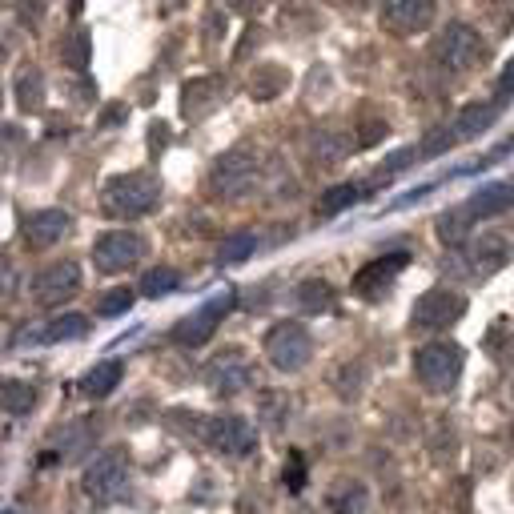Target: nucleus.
Here are the masks:
<instances>
[{"instance_id":"f8f14e48","label":"nucleus","mask_w":514,"mask_h":514,"mask_svg":"<svg viewBox=\"0 0 514 514\" xmlns=\"http://www.w3.org/2000/svg\"><path fill=\"white\" fill-rule=\"evenodd\" d=\"M438 0H386L382 5V29L394 37H418L434 25Z\"/></svg>"},{"instance_id":"a878e982","label":"nucleus","mask_w":514,"mask_h":514,"mask_svg":"<svg viewBox=\"0 0 514 514\" xmlns=\"http://www.w3.org/2000/svg\"><path fill=\"white\" fill-rule=\"evenodd\" d=\"M482 346H486V354L498 362V366H510V354H514V330H510V322H494L486 334H482Z\"/></svg>"},{"instance_id":"a211bd4d","label":"nucleus","mask_w":514,"mask_h":514,"mask_svg":"<svg viewBox=\"0 0 514 514\" xmlns=\"http://www.w3.org/2000/svg\"><path fill=\"white\" fill-rule=\"evenodd\" d=\"M249 366H245V358L237 354V350H225V354H217L209 366H205V382L217 390V394H237V390H245L249 386Z\"/></svg>"},{"instance_id":"72a5a7b5","label":"nucleus","mask_w":514,"mask_h":514,"mask_svg":"<svg viewBox=\"0 0 514 514\" xmlns=\"http://www.w3.org/2000/svg\"><path fill=\"white\" fill-rule=\"evenodd\" d=\"M65 65L73 73H85L89 69V33L85 29H73L69 41H65Z\"/></svg>"},{"instance_id":"aec40b11","label":"nucleus","mask_w":514,"mask_h":514,"mask_svg":"<svg viewBox=\"0 0 514 514\" xmlns=\"http://www.w3.org/2000/svg\"><path fill=\"white\" fill-rule=\"evenodd\" d=\"M350 149H354V141L342 129H314L310 133V161H318V165H338V161H346Z\"/></svg>"},{"instance_id":"4be33fe9","label":"nucleus","mask_w":514,"mask_h":514,"mask_svg":"<svg viewBox=\"0 0 514 514\" xmlns=\"http://www.w3.org/2000/svg\"><path fill=\"white\" fill-rule=\"evenodd\" d=\"M121 378H125V366H121L117 358H109V362L93 366V370L81 378V394H85V398H109V394L121 386Z\"/></svg>"},{"instance_id":"f704fd0d","label":"nucleus","mask_w":514,"mask_h":514,"mask_svg":"<svg viewBox=\"0 0 514 514\" xmlns=\"http://www.w3.org/2000/svg\"><path fill=\"white\" fill-rule=\"evenodd\" d=\"M125 310H133V290H109V294H101V302H97V314L101 318H121Z\"/></svg>"},{"instance_id":"f257e3e1","label":"nucleus","mask_w":514,"mask_h":514,"mask_svg":"<svg viewBox=\"0 0 514 514\" xmlns=\"http://www.w3.org/2000/svg\"><path fill=\"white\" fill-rule=\"evenodd\" d=\"M157 205H161V181L153 173H145V169L109 177L105 189H101V209L109 217H117V221H141Z\"/></svg>"},{"instance_id":"2eb2a0df","label":"nucleus","mask_w":514,"mask_h":514,"mask_svg":"<svg viewBox=\"0 0 514 514\" xmlns=\"http://www.w3.org/2000/svg\"><path fill=\"white\" fill-rule=\"evenodd\" d=\"M410 266V253H386V257H374L370 266H362L358 274H354V294L358 298H366V302H378L390 286H394V278L402 274Z\"/></svg>"},{"instance_id":"f3484780","label":"nucleus","mask_w":514,"mask_h":514,"mask_svg":"<svg viewBox=\"0 0 514 514\" xmlns=\"http://www.w3.org/2000/svg\"><path fill=\"white\" fill-rule=\"evenodd\" d=\"M221 101H225V81L221 77H197V81H189L181 89V113H185V121L209 117Z\"/></svg>"},{"instance_id":"e433bc0d","label":"nucleus","mask_w":514,"mask_h":514,"mask_svg":"<svg viewBox=\"0 0 514 514\" xmlns=\"http://www.w3.org/2000/svg\"><path fill=\"white\" fill-rule=\"evenodd\" d=\"M161 145H169V129H165V125H153V153H157Z\"/></svg>"},{"instance_id":"0eeeda50","label":"nucleus","mask_w":514,"mask_h":514,"mask_svg":"<svg viewBox=\"0 0 514 514\" xmlns=\"http://www.w3.org/2000/svg\"><path fill=\"white\" fill-rule=\"evenodd\" d=\"M257 177H262V161H257V153L229 149L209 169V193L213 197H245L257 185Z\"/></svg>"},{"instance_id":"20e7f679","label":"nucleus","mask_w":514,"mask_h":514,"mask_svg":"<svg viewBox=\"0 0 514 514\" xmlns=\"http://www.w3.org/2000/svg\"><path fill=\"white\" fill-rule=\"evenodd\" d=\"M262 346H266V358H270V366L278 374H298L314 358V338H310V330L302 322H278V326H270Z\"/></svg>"},{"instance_id":"1a4fd4ad","label":"nucleus","mask_w":514,"mask_h":514,"mask_svg":"<svg viewBox=\"0 0 514 514\" xmlns=\"http://www.w3.org/2000/svg\"><path fill=\"white\" fill-rule=\"evenodd\" d=\"M145 257V237L133 229H109L93 241V266L101 274H125Z\"/></svg>"},{"instance_id":"2f4dec72","label":"nucleus","mask_w":514,"mask_h":514,"mask_svg":"<svg viewBox=\"0 0 514 514\" xmlns=\"http://www.w3.org/2000/svg\"><path fill=\"white\" fill-rule=\"evenodd\" d=\"M145 298H165V294H173V290H181V274L177 270H165V266H157V270H149L145 278H141V286H137Z\"/></svg>"},{"instance_id":"cd10ccee","label":"nucleus","mask_w":514,"mask_h":514,"mask_svg":"<svg viewBox=\"0 0 514 514\" xmlns=\"http://www.w3.org/2000/svg\"><path fill=\"white\" fill-rule=\"evenodd\" d=\"M253 253H257V237L253 233H229L221 241V249H217V262L221 266H241V262H249Z\"/></svg>"},{"instance_id":"6ab92c4d","label":"nucleus","mask_w":514,"mask_h":514,"mask_svg":"<svg viewBox=\"0 0 514 514\" xmlns=\"http://www.w3.org/2000/svg\"><path fill=\"white\" fill-rule=\"evenodd\" d=\"M510 201H514V189H510V185H482L478 193H470V197L462 201V209L470 213V221H486V217L506 213Z\"/></svg>"},{"instance_id":"f03ea898","label":"nucleus","mask_w":514,"mask_h":514,"mask_svg":"<svg viewBox=\"0 0 514 514\" xmlns=\"http://www.w3.org/2000/svg\"><path fill=\"white\" fill-rule=\"evenodd\" d=\"M482 57H486V41H482V33H478L474 25H466V21L442 25V33L430 41V61H434V69H438L442 77H450V81L474 73Z\"/></svg>"},{"instance_id":"b1692460","label":"nucleus","mask_w":514,"mask_h":514,"mask_svg":"<svg viewBox=\"0 0 514 514\" xmlns=\"http://www.w3.org/2000/svg\"><path fill=\"white\" fill-rule=\"evenodd\" d=\"M334 286L326 282V278H306V282H298V290H294V306L302 310V314H322V310H330L334 306Z\"/></svg>"},{"instance_id":"c9c22d12","label":"nucleus","mask_w":514,"mask_h":514,"mask_svg":"<svg viewBox=\"0 0 514 514\" xmlns=\"http://www.w3.org/2000/svg\"><path fill=\"white\" fill-rule=\"evenodd\" d=\"M510 97H514V57L498 73V101H510Z\"/></svg>"},{"instance_id":"ddd939ff","label":"nucleus","mask_w":514,"mask_h":514,"mask_svg":"<svg viewBox=\"0 0 514 514\" xmlns=\"http://www.w3.org/2000/svg\"><path fill=\"white\" fill-rule=\"evenodd\" d=\"M201 438H205L217 454H225V458H245V454L253 450V442H257L253 426H249L245 418H237V414H217V418H209V422L201 426Z\"/></svg>"},{"instance_id":"ea45409f","label":"nucleus","mask_w":514,"mask_h":514,"mask_svg":"<svg viewBox=\"0 0 514 514\" xmlns=\"http://www.w3.org/2000/svg\"><path fill=\"white\" fill-rule=\"evenodd\" d=\"M5 514H17V510H5Z\"/></svg>"},{"instance_id":"bb28decb","label":"nucleus","mask_w":514,"mask_h":514,"mask_svg":"<svg viewBox=\"0 0 514 514\" xmlns=\"http://www.w3.org/2000/svg\"><path fill=\"white\" fill-rule=\"evenodd\" d=\"M286 73L278 69V65H262L253 73V81H249V93H253V101H274L282 89H286Z\"/></svg>"},{"instance_id":"412c9836","label":"nucleus","mask_w":514,"mask_h":514,"mask_svg":"<svg viewBox=\"0 0 514 514\" xmlns=\"http://www.w3.org/2000/svg\"><path fill=\"white\" fill-rule=\"evenodd\" d=\"M13 97H17V109H21V113H37V109L45 105V77H41L37 65L17 69V77H13Z\"/></svg>"},{"instance_id":"423d86ee","label":"nucleus","mask_w":514,"mask_h":514,"mask_svg":"<svg viewBox=\"0 0 514 514\" xmlns=\"http://www.w3.org/2000/svg\"><path fill=\"white\" fill-rule=\"evenodd\" d=\"M466 294L462 290H450V286H434V290H426L418 302H414V310H410V326L418 330V334H442V330H450V326H458V318L466 314Z\"/></svg>"},{"instance_id":"5701e85b","label":"nucleus","mask_w":514,"mask_h":514,"mask_svg":"<svg viewBox=\"0 0 514 514\" xmlns=\"http://www.w3.org/2000/svg\"><path fill=\"white\" fill-rule=\"evenodd\" d=\"M93 442H97V430H93V422H73L69 430H61V438L53 442V458H61V462H77L85 450H93Z\"/></svg>"},{"instance_id":"7ed1b4c3","label":"nucleus","mask_w":514,"mask_h":514,"mask_svg":"<svg viewBox=\"0 0 514 514\" xmlns=\"http://www.w3.org/2000/svg\"><path fill=\"white\" fill-rule=\"evenodd\" d=\"M494 121H498V105H466V109H458V117H454L450 125L434 129V133L414 149V157H438V153H446V149H454V145H466V141L482 137Z\"/></svg>"},{"instance_id":"39448f33","label":"nucleus","mask_w":514,"mask_h":514,"mask_svg":"<svg viewBox=\"0 0 514 514\" xmlns=\"http://www.w3.org/2000/svg\"><path fill=\"white\" fill-rule=\"evenodd\" d=\"M414 374L426 394H450L462 374V346L458 342H430L414 354Z\"/></svg>"},{"instance_id":"58836bf2","label":"nucleus","mask_w":514,"mask_h":514,"mask_svg":"<svg viewBox=\"0 0 514 514\" xmlns=\"http://www.w3.org/2000/svg\"><path fill=\"white\" fill-rule=\"evenodd\" d=\"M125 117V109H109L105 117H101V125H113V121H121Z\"/></svg>"},{"instance_id":"dca6fc26","label":"nucleus","mask_w":514,"mask_h":514,"mask_svg":"<svg viewBox=\"0 0 514 514\" xmlns=\"http://www.w3.org/2000/svg\"><path fill=\"white\" fill-rule=\"evenodd\" d=\"M73 229V217L65 209H37L25 221V245L29 249H53Z\"/></svg>"},{"instance_id":"393cba45","label":"nucleus","mask_w":514,"mask_h":514,"mask_svg":"<svg viewBox=\"0 0 514 514\" xmlns=\"http://www.w3.org/2000/svg\"><path fill=\"white\" fill-rule=\"evenodd\" d=\"M89 334V318L85 314H61V318H53L37 338L41 342H77V338H85Z\"/></svg>"},{"instance_id":"c756f323","label":"nucleus","mask_w":514,"mask_h":514,"mask_svg":"<svg viewBox=\"0 0 514 514\" xmlns=\"http://www.w3.org/2000/svg\"><path fill=\"white\" fill-rule=\"evenodd\" d=\"M470 213L458 205V209H446L442 217H438V237H442V245H462L466 241V233H470Z\"/></svg>"},{"instance_id":"c85d7f7f","label":"nucleus","mask_w":514,"mask_h":514,"mask_svg":"<svg viewBox=\"0 0 514 514\" xmlns=\"http://www.w3.org/2000/svg\"><path fill=\"white\" fill-rule=\"evenodd\" d=\"M334 386H338V398H346V402H354L362 390H366V366L358 362V358H350V362H342L338 370H334Z\"/></svg>"},{"instance_id":"4468645a","label":"nucleus","mask_w":514,"mask_h":514,"mask_svg":"<svg viewBox=\"0 0 514 514\" xmlns=\"http://www.w3.org/2000/svg\"><path fill=\"white\" fill-rule=\"evenodd\" d=\"M33 302L37 306H61L81 290V266L77 262H53L33 278Z\"/></svg>"},{"instance_id":"9b49d317","label":"nucleus","mask_w":514,"mask_h":514,"mask_svg":"<svg viewBox=\"0 0 514 514\" xmlns=\"http://www.w3.org/2000/svg\"><path fill=\"white\" fill-rule=\"evenodd\" d=\"M506 262H510V241H506L502 233H482V237H474L470 245H462V253H458V266H462L474 282L494 278Z\"/></svg>"},{"instance_id":"9d476101","label":"nucleus","mask_w":514,"mask_h":514,"mask_svg":"<svg viewBox=\"0 0 514 514\" xmlns=\"http://www.w3.org/2000/svg\"><path fill=\"white\" fill-rule=\"evenodd\" d=\"M233 306H237V294H233V290H221L217 298H209L205 306H197L193 314H185V318L173 326V342H177V346H201V342H209V334L221 326V318H225Z\"/></svg>"},{"instance_id":"7c9ffc66","label":"nucleus","mask_w":514,"mask_h":514,"mask_svg":"<svg viewBox=\"0 0 514 514\" xmlns=\"http://www.w3.org/2000/svg\"><path fill=\"white\" fill-rule=\"evenodd\" d=\"M37 406V386H29V382H5V414L9 418H25L29 410Z\"/></svg>"},{"instance_id":"473e14b6","label":"nucleus","mask_w":514,"mask_h":514,"mask_svg":"<svg viewBox=\"0 0 514 514\" xmlns=\"http://www.w3.org/2000/svg\"><path fill=\"white\" fill-rule=\"evenodd\" d=\"M362 197H366V193H362V185H358V181H350V185H334V189L322 197V205H318V209H322L326 217H334V213H342V209L358 205Z\"/></svg>"},{"instance_id":"a19ab883","label":"nucleus","mask_w":514,"mask_h":514,"mask_svg":"<svg viewBox=\"0 0 514 514\" xmlns=\"http://www.w3.org/2000/svg\"><path fill=\"white\" fill-rule=\"evenodd\" d=\"M510 189H514V177H510Z\"/></svg>"},{"instance_id":"4c0bfd02","label":"nucleus","mask_w":514,"mask_h":514,"mask_svg":"<svg viewBox=\"0 0 514 514\" xmlns=\"http://www.w3.org/2000/svg\"><path fill=\"white\" fill-rule=\"evenodd\" d=\"M262 5H266V0H262ZM233 9H237V13H253L257 0H233Z\"/></svg>"},{"instance_id":"6e6552de","label":"nucleus","mask_w":514,"mask_h":514,"mask_svg":"<svg viewBox=\"0 0 514 514\" xmlns=\"http://www.w3.org/2000/svg\"><path fill=\"white\" fill-rule=\"evenodd\" d=\"M129 486V454L121 446L101 450L85 470V494L97 502H117Z\"/></svg>"}]
</instances>
